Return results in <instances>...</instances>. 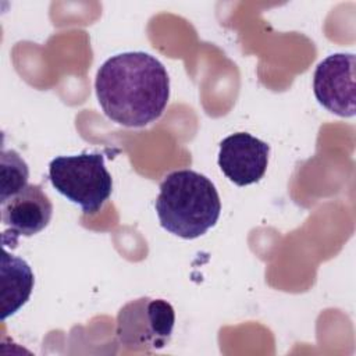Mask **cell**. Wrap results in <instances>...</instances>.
Here are the masks:
<instances>
[{"label": "cell", "instance_id": "obj_5", "mask_svg": "<svg viewBox=\"0 0 356 356\" xmlns=\"http://www.w3.org/2000/svg\"><path fill=\"white\" fill-rule=\"evenodd\" d=\"M313 90L318 103L339 117H353L355 54L335 53L318 63L313 75Z\"/></svg>", "mask_w": 356, "mask_h": 356}, {"label": "cell", "instance_id": "obj_1", "mask_svg": "<svg viewBox=\"0 0 356 356\" xmlns=\"http://www.w3.org/2000/svg\"><path fill=\"white\" fill-rule=\"evenodd\" d=\"M95 89L103 113L111 121L142 128L161 117L170 99L165 67L145 51L107 58L96 74Z\"/></svg>", "mask_w": 356, "mask_h": 356}, {"label": "cell", "instance_id": "obj_2", "mask_svg": "<svg viewBox=\"0 0 356 356\" xmlns=\"http://www.w3.org/2000/svg\"><path fill=\"white\" fill-rule=\"evenodd\" d=\"M154 207L164 229L184 239H195L216 225L221 200L206 175L185 168L163 179Z\"/></svg>", "mask_w": 356, "mask_h": 356}, {"label": "cell", "instance_id": "obj_3", "mask_svg": "<svg viewBox=\"0 0 356 356\" xmlns=\"http://www.w3.org/2000/svg\"><path fill=\"white\" fill-rule=\"evenodd\" d=\"M53 188L85 214L97 213L113 192V178L106 168L102 153L58 156L49 164Z\"/></svg>", "mask_w": 356, "mask_h": 356}, {"label": "cell", "instance_id": "obj_9", "mask_svg": "<svg viewBox=\"0 0 356 356\" xmlns=\"http://www.w3.org/2000/svg\"><path fill=\"white\" fill-rule=\"evenodd\" d=\"M29 168L13 149H1L0 157V203L17 195L28 185Z\"/></svg>", "mask_w": 356, "mask_h": 356}, {"label": "cell", "instance_id": "obj_4", "mask_svg": "<svg viewBox=\"0 0 356 356\" xmlns=\"http://www.w3.org/2000/svg\"><path fill=\"white\" fill-rule=\"evenodd\" d=\"M175 312L164 299L139 298L124 305L117 314L115 334L131 350H159L171 339Z\"/></svg>", "mask_w": 356, "mask_h": 356}, {"label": "cell", "instance_id": "obj_7", "mask_svg": "<svg viewBox=\"0 0 356 356\" xmlns=\"http://www.w3.org/2000/svg\"><path fill=\"white\" fill-rule=\"evenodd\" d=\"M270 146L248 132H236L222 139L218 165L224 175L238 186L260 181L267 170Z\"/></svg>", "mask_w": 356, "mask_h": 356}, {"label": "cell", "instance_id": "obj_6", "mask_svg": "<svg viewBox=\"0 0 356 356\" xmlns=\"http://www.w3.org/2000/svg\"><path fill=\"white\" fill-rule=\"evenodd\" d=\"M53 216V204L40 185L28 184L17 195L1 203V241L4 248H17L19 236L43 231Z\"/></svg>", "mask_w": 356, "mask_h": 356}, {"label": "cell", "instance_id": "obj_8", "mask_svg": "<svg viewBox=\"0 0 356 356\" xmlns=\"http://www.w3.org/2000/svg\"><path fill=\"white\" fill-rule=\"evenodd\" d=\"M35 277L29 264L6 249L1 257V320L15 314L29 299Z\"/></svg>", "mask_w": 356, "mask_h": 356}]
</instances>
